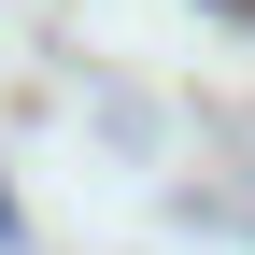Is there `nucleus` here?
<instances>
[{"mask_svg": "<svg viewBox=\"0 0 255 255\" xmlns=\"http://www.w3.org/2000/svg\"><path fill=\"white\" fill-rule=\"evenodd\" d=\"M0 227H14V213H0Z\"/></svg>", "mask_w": 255, "mask_h": 255, "instance_id": "f257e3e1", "label": "nucleus"}]
</instances>
